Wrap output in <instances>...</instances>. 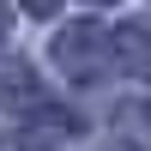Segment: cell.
<instances>
[{
    "label": "cell",
    "mask_w": 151,
    "mask_h": 151,
    "mask_svg": "<svg viewBox=\"0 0 151 151\" xmlns=\"http://www.w3.org/2000/svg\"><path fill=\"white\" fill-rule=\"evenodd\" d=\"M133 48V67H151V24H133V30H121V55Z\"/></svg>",
    "instance_id": "cell-1"
}]
</instances>
